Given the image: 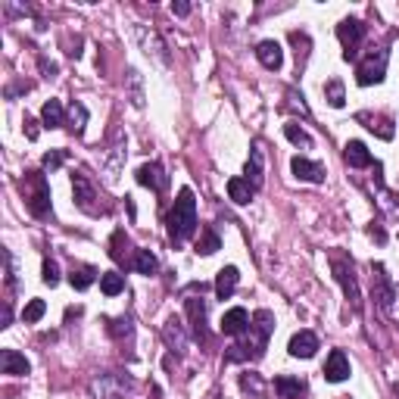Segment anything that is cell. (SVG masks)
<instances>
[{"instance_id":"27","label":"cell","mask_w":399,"mask_h":399,"mask_svg":"<svg viewBox=\"0 0 399 399\" xmlns=\"http://www.w3.org/2000/svg\"><path fill=\"white\" fill-rule=\"evenodd\" d=\"M100 291L106 296H119L125 291V278L119 271H106V275H100Z\"/></svg>"},{"instance_id":"22","label":"cell","mask_w":399,"mask_h":399,"mask_svg":"<svg viewBox=\"0 0 399 399\" xmlns=\"http://www.w3.org/2000/svg\"><path fill=\"white\" fill-rule=\"evenodd\" d=\"M162 337H166V343H169V347H175L178 353H184L187 337H184L181 322H178V318H169V322H166V327H162Z\"/></svg>"},{"instance_id":"37","label":"cell","mask_w":399,"mask_h":399,"mask_svg":"<svg viewBox=\"0 0 399 399\" xmlns=\"http://www.w3.org/2000/svg\"><path fill=\"white\" fill-rule=\"evenodd\" d=\"M38 135H41V131H38V122L26 116V137H28V140H38Z\"/></svg>"},{"instance_id":"21","label":"cell","mask_w":399,"mask_h":399,"mask_svg":"<svg viewBox=\"0 0 399 399\" xmlns=\"http://www.w3.org/2000/svg\"><path fill=\"white\" fill-rule=\"evenodd\" d=\"M128 249H131V240H128V234L119 228L113 234V240H109V256L119 265H128Z\"/></svg>"},{"instance_id":"3","label":"cell","mask_w":399,"mask_h":399,"mask_svg":"<svg viewBox=\"0 0 399 399\" xmlns=\"http://www.w3.org/2000/svg\"><path fill=\"white\" fill-rule=\"evenodd\" d=\"M22 193H26V206L35 218L50 215V184L41 172H26L22 178Z\"/></svg>"},{"instance_id":"8","label":"cell","mask_w":399,"mask_h":399,"mask_svg":"<svg viewBox=\"0 0 399 399\" xmlns=\"http://www.w3.org/2000/svg\"><path fill=\"white\" fill-rule=\"evenodd\" d=\"M72 191H75L78 206H82L88 215H100V213H103V209L94 203V200H97V193H94V184L88 181V175H84V172H75V175H72Z\"/></svg>"},{"instance_id":"14","label":"cell","mask_w":399,"mask_h":399,"mask_svg":"<svg viewBox=\"0 0 399 399\" xmlns=\"http://www.w3.org/2000/svg\"><path fill=\"white\" fill-rule=\"evenodd\" d=\"M287 349H291L293 359H312L315 356V349H318V337L312 331H300V334H293L291 337Z\"/></svg>"},{"instance_id":"12","label":"cell","mask_w":399,"mask_h":399,"mask_svg":"<svg viewBox=\"0 0 399 399\" xmlns=\"http://www.w3.org/2000/svg\"><path fill=\"white\" fill-rule=\"evenodd\" d=\"M291 169H293V175L300 178V181H309V184H322L325 181V169L318 166V162L306 159V156H293Z\"/></svg>"},{"instance_id":"2","label":"cell","mask_w":399,"mask_h":399,"mask_svg":"<svg viewBox=\"0 0 399 399\" xmlns=\"http://www.w3.org/2000/svg\"><path fill=\"white\" fill-rule=\"evenodd\" d=\"M271 327H275V318H271V312H256L253 325H249V340L247 343H237V347H231V353L225 356L228 362H244V359H259L265 353V343L271 337Z\"/></svg>"},{"instance_id":"20","label":"cell","mask_w":399,"mask_h":399,"mask_svg":"<svg viewBox=\"0 0 399 399\" xmlns=\"http://www.w3.org/2000/svg\"><path fill=\"white\" fill-rule=\"evenodd\" d=\"M253 193L256 191H253V184H249L247 178H231L228 181V197L237 203V206H247V203L253 200Z\"/></svg>"},{"instance_id":"11","label":"cell","mask_w":399,"mask_h":399,"mask_svg":"<svg viewBox=\"0 0 399 399\" xmlns=\"http://www.w3.org/2000/svg\"><path fill=\"white\" fill-rule=\"evenodd\" d=\"M249 327V315L244 306H234L222 315V334H228V337H240V334H247Z\"/></svg>"},{"instance_id":"5","label":"cell","mask_w":399,"mask_h":399,"mask_svg":"<svg viewBox=\"0 0 399 399\" xmlns=\"http://www.w3.org/2000/svg\"><path fill=\"white\" fill-rule=\"evenodd\" d=\"M331 271L337 278V284L343 287L347 300L353 303V309H359V284H356V269H353V259H343L340 253L331 256Z\"/></svg>"},{"instance_id":"6","label":"cell","mask_w":399,"mask_h":399,"mask_svg":"<svg viewBox=\"0 0 399 399\" xmlns=\"http://www.w3.org/2000/svg\"><path fill=\"white\" fill-rule=\"evenodd\" d=\"M337 38L343 44V57L356 60V47L362 44V38H365V22L362 19H343L337 26Z\"/></svg>"},{"instance_id":"26","label":"cell","mask_w":399,"mask_h":399,"mask_svg":"<svg viewBox=\"0 0 399 399\" xmlns=\"http://www.w3.org/2000/svg\"><path fill=\"white\" fill-rule=\"evenodd\" d=\"M41 122L47 128H62V103L60 100H47L41 109Z\"/></svg>"},{"instance_id":"1","label":"cell","mask_w":399,"mask_h":399,"mask_svg":"<svg viewBox=\"0 0 399 399\" xmlns=\"http://www.w3.org/2000/svg\"><path fill=\"white\" fill-rule=\"evenodd\" d=\"M169 240L175 247H181L187 237H191L193 231H197V200H193V191L191 187H181V193H178L175 206L169 209Z\"/></svg>"},{"instance_id":"38","label":"cell","mask_w":399,"mask_h":399,"mask_svg":"<svg viewBox=\"0 0 399 399\" xmlns=\"http://www.w3.org/2000/svg\"><path fill=\"white\" fill-rule=\"evenodd\" d=\"M4 262H6V284H16V275H13V256L10 253H4Z\"/></svg>"},{"instance_id":"29","label":"cell","mask_w":399,"mask_h":399,"mask_svg":"<svg viewBox=\"0 0 399 399\" xmlns=\"http://www.w3.org/2000/svg\"><path fill=\"white\" fill-rule=\"evenodd\" d=\"M325 100H327V103H331L334 109H340V106H343V100H347V97H343V82L331 78V82L325 84Z\"/></svg>"},{"instance_id":"18","label":"cell","mask_w":399,"mask_h":399,"mask_svg":"<svg viewBox=\"0 0 399 399\" xmlns=\"http://www.w3.org/2000/svg\"><path fill=\"white\" fill-rule=\"evenodd\" d=\"M237 281H240V271L234 269V265H228V269L218 271V278H215V293H218V300H228V296L234 293V287H237Z\"/></svg>"},{"instance_id":"32","label":"cell","mask_w":399,"mask_h":399,"mask_svg":"<svg viewBox=\"0 0 399 399\" xmlns=\"http://www.w3.org/2000/svg\"><path fill=\"white\" fill-rule=\"evenodd\" d=\"M106 331L113 334V337H131V331H135V327H131V318H116V322H109L106 325Z\"/></svg>"},{"instance_id":"36","label":"cell","mask_w":399,"mask_h":399,"mask_svg":"<svg viewBox=\"0 0 399 399\" xmlns=\"http://www.w3.org/2000/svg\"><path fill=\"white\" fill-rule=\"evenodd\" d=\"M38 66H41L44 78H57V72H60V66H57V62H50L47 57H41V60H38Z\"/></svg>"},{"instance_id":"7","label":"cell","mask_w":399,"mask_h":399,"mask_svg":"<svg viewBox=\"0 0 399 399\" xmlns=\"http://www.w3.org/2000/svg\"><path fill=\"white\" fill-rule=\"evenodd\" d=\"M371 284H374V300H378V306L384 312H390L396 293H393V284H390V278H387V269L381 262L378 265L371 262Z\"/></svg>"},{"instance_id":"13","label":"cell","mask_w":399,"mask_h":399,"mask_svg":"<svg viewBox=\"0 0 399 399\" xmlns=\"http://www.w3.org/2000/svg\"><path fill=\"white\" fill-rule=\"evenodd\" d=\"M325 378L331 381V384H340V381H347L349 378V359L343 349H334L331 356H327V362H325Z\"/></svg>"},{"instance_id":"10","label":"cell","mask_w":399,"mask_h":399,"mask_svg":"<svg viewBox=\"0 0 399 399\" xmlns=\"http://www.w3.org/2000/svg\"><path fill=\"white\" fill-rule=\"evenodd\" d=\"M135 178H137V184L150 187V191H156V193H162L169 187V175L162 172L159 162H147V166H140Z\"/></svg>"},{"instance_id":"28","label":"cell","mask_w":399,"mask_h":399,"mask_svg":"<svg viewBox=\"0 0 399 399\" xmlns=\"http://www.w3.org/2000/svg\"><path fill=\"white\" fill-rule=\"evenodd\" d=\"M218 247H222V240H218V234H215L213 228H203L200 240H197V253H203V256H213Z\"/></svg>"},{"instance_id":"17","label":"cell","mask_w":399,"mask_h":399,"mask_svg":"<svg viewBox=\"0 0 399 399\" xmlns=\"http://www.w3.org/2000/svg\"><path fill=\"white\" fill-rule=\"evenodd\" d=\"M256 60H259L265 69H271V72H275V69L284 66V50H281L278 41H262L259 47H256Z\"/></svg>"},{"instance_id":"30","label":"cell","mask_w":399,"mask_h":399,"mask_svg":"<svg viewBox=\"0 0 399 399\" xmlns=\"http://www.w3.org/2000/svg\"><path fill=\"white\" fill-rule=\"evenodd\" d=\"M284 135H287V140H291V144H296V147H306V150L312 147V137H309L306 131H303V128H300V125H296V122L284 125Z\"/></svg>"},{"instance_id":"39","label":"cell","mask_w":399,"mask_h":399,"mask_svg":"<svg viewBox=\"0 0 399 399\" xmlns=\"http://www.w3.org/2000/svg\"><path fill=\"white\" fill-rule=\"evenodd\" d=\"M172 13H175V16H187V13H191V4H172Z\"/></svg>"},{"instance_id":"16","label":"cell","mask_w":399,"mask_h":399,"mask_svg":"<svg viewBox=\"0 0 399 399\" xmlns=\"http://www.w3.org/2000/svg\"><path fill=\"white\" fill-rule=\"evenodd\" d=\"M343 162H347L349 169H365V166H374L371 153L365 150L362 140H349V144L343 147Z\"/></svg>"},{"instance_id":"34","label":"cell","mask_w":399,"mask_h":399,"mask_svg":"<svg viewBox=\"0 0 399 399\" xmlns=\"http://www.w3.org/2000/svg\"><path fill=\"white\" fill-rule=\"evenodd\" d=\"M44 284H50V287H57L60 284V265L53 262V259H44Z\"/></svg>"},{"instance_id":"24","label":"cell","mask_w":399,"mask_h":399,"mask_svg":"<svg viewBox=\"0 0 399 399\" xmlns=\"http://www.w3.org/2000/svg\"><path fill=\"white\" fill-rule=\"evenodd\" d=\"M131 265H135L137 275H156V271H159V262H156V256L150 253V249H137Z\"/></svg>"},{"instance_id":"19","label":"cell","mask_w":399,"mask_h":399,"mask_svg":"<svg viewBox=\"0 0 399 399\" xmlns=\"http://www.w3.org/2000/svg\"><path fill=\"white\" fill-rule=\"evenodd\" d=\"M247 181L253 184V191H259V187H262V150H259V144L249 147V159H247Z\"/></svg>"},{"instance_id":"4","label":"cell","mask_w":399,"mask_h":399,"mask_svg":"<svg viewBox=\"0 0 399 399\" xmlns=\"http://www.w3.org/2000/svg\"><path fill=\"white\" fill-rule=\"evenodd\" d=\"M387 60L390 53L384 47H378V50H369L365 53V60L356 66V82L362 84V88H369V84H381L387 75Z\"/></svg>"},{"instance_id":"25","label":"cell","mask_w":399,"mask_h":399,"mask_svg":"<svg viewBox=\"0 0 399 399\" xmlns=\"http://www.w3.org/2000/svg\"><path fill=\"white\" fill-rule=\"evenodd\" d=\"M94 278H97V271H94L91 265H78V269H72V275H69V284H72L75 291H88L94 284Z\"/></svg>"},{"instance_id":"15","label":"cell","mask_w":399,"mask_h":399,"mask_svg":"<svg viewBox=\"0 0 399 399\" xmlns=\"http://www.w3.org/2000/svg\"><path fill=\"white\" fill-rule=\"evenodd\" d=\"M0 371L13 374V378H26V374L31 371V365H28V359L22 353H16V349H4V353H0Z\"/></svg>"},{"instance_id":"33","label":"cell","mask_w":399,"mask_h":399,"mask_svg":"<svg viewBox=\"0 0 399 399\" xmlns=\"http://www.w3.org/2000/svg\"><path fill=\"white\" fill-rule=\"evenodd\" d=\"M66 156H69L66 150H50V153H47L44 159H41V166H44L47 172H57V169L62 166V162H66Z\"/></svg>"},{"instance_id":"23","label":"cell","mask_w":399,"mask_h":399,"mask_svg":"<svg viewBox=\"0 0 399 399\" xmlns=\"http://www.w3.org/2000/svg\"><path fill=\"white\" fill-rule=\"evenodd\" d=\"M275 390L281 399H300L306 384H303L300 378H275Z\"/></svg>"},{"instance_id":"35","label":"cell","mask_w":399,"mask_h":399,"mask_svg":"<svg viewBox=\"0 0 399 399\" xmlns=\"http://www.w3.org/2000/svg\"><path fill=\"white\" fill-rule=\"evenodd\" d=\"M84 119H88V109H84L82 103H72V122H75V128H72V131H78V135H82Z\"/></svg>"},{"instance_id":"9","label":"cell","mask_w":399,"mask_h":399,"mask_svg":"<svg viewBox=\"0 0 399 399\" xmlns=\"http://www.w3.org/2000/svg\"><path fill=\"white\" fill-rule=\"evenodd\" d=\"M187 318H191V334L200 343H206L209 340V331H206V300L191 296V300H187Z\"/></svg>"},{"instance_id":"31","label":"cell","mask_w":399,"mask_h":399,"mask_svg":"<svg viewBox=\"0 0 399 399\" xmlns=\"http://www.w3.org/2000/svg\"><path fill=\"white\" fill-rule=\"evenodd\" d=\"M44 300H31L26 309H22V322L26 325H35V322H41V315H44Z\"/></svg>"}]
</instances>
